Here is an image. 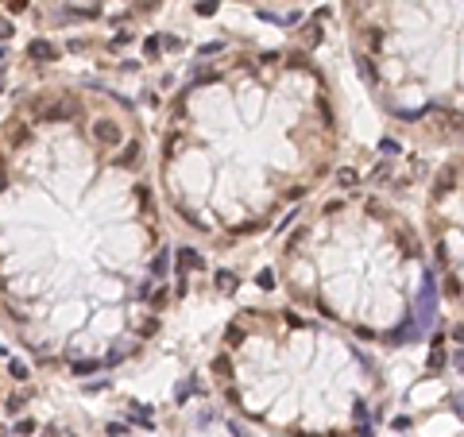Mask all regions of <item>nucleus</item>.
Wrapping results in <instances>:
<instances>
[{
	"instance_id": "4",
	"label": "nucleus",
	"mask_w": 464,
	"mask_h": 437,
	"mask_svg": "<svg viewBox=\"0 0 464 437\" xmlns=\"http://www.w3.org/2000/svg\"><path fill=\"white\" fill-rule=\"evenodd\" d=\"M298 306L364 341L394 344L426 306V252L403 213L371 193H341L306 213L279 252Z\"/></svg>"
},
{
	"instance_id": "5",
	"label": "nucleus",
	"mask_w": 464,
	"mask_h": 437,
	"mask_svg": "<svg viewBox=\"0 0 464 437\" xmlns=\"http://www.w3.org/2000/svg\"><path fill=\"white\" fill-rule=\"evenodd\" d=\"M426 232L441 271V294L464 317V151L449 159L429 182Z\"/></svg>"
},
{
	"instance_id": "3",
	"label": "nucleus",
	"mask_w": 464,
	"mask_h": 437,
	"mask_svg": "<svg viewBox=\"0 0 464 437\" xmlns=\"http://www.w3.org/2000/svg\"><path fill=\"white\" fill-rule=\"evenodd\" d=\"M209 372L232 410L282 437H368L383 414V379L356 341L294 310H240Z\"/></svg>"
},
{
	"instance_id": "2",
	"label": "nucleus",
	"mask_w": 464,
	"mask_h": 437,
	"mask_svg": "<svg viewBox=\"0 0 464 437\" xmlns=\"http://www.w3.org/2000/svg\"><path fill=\"white\" fill-rule=\"evenodd\" d=\"M341 124L317 62L290 51L220 58L170 101L159 182L205 240H248L333 170Z\"/></svg>"
},
{
	"instance_id": "1",
	"label": "nucleus",
	"mask_w": 464,
	"mask_h": 437,
	"mask_svg": "<svg viewBox=\"0 0 464 437\" xmlns=\"http://www.w3.org/2000/svg\"><path fill=\"white\" fill-rule=\"evenodd\" d=\"M167 252L140 120L116 93L43 85L4 120V310L35 360L74 376L159 325Z\"/></svg>"
}]
</instances>
